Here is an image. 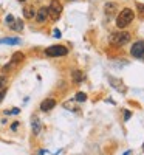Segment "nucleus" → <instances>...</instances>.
Here are the masks:
<instances>
[{"label":"nucleus","instance_id":"19","mask_svg":"<svg viewBox=\"0 0 144 155\" xmlns=\"http://www.w3.org/2000/svg\"><path fill=\"white\" fill-rule=\"evenodd\" d=\"M5 95H6V90L2 88V90H0V102H2V99L5 98Z\"/></svg>","mask_w":144,"mask_h":155},{"label":"nucleus","instance_id":"18","mask_svg":"<svg viewBox=\"0 0 144 155\" xmlns=\"http://www.w3.org/2000/svg\"><path fill=\"white\" fill-rule=\"evenodd\" d=\"M136 8L139 9V14L142 16V14H144V5H141V3H136Z\"/></svg>","mask_w":144,"mask_h":155},{"label":"nucleus","instance_id":"11","mask_svg":"<svg viewBox=\"0 0 144 155\" xmlns=\"http://www.w3.org/2000/svg\"><path fill=\"white\" fill-rule=\"evenodd\" d=\"M23 16L27 17V19H33V17H36V11H34V8H31V6L25 8V9H23Z\"/></svg>","mask_w":144,"mask_h":155},{"label":"nucleus","instance_id":"7","mask_svg":"<svg viewBox=\"0 0 144 155\" xmlns=\"http://www.w3.org/2000/svg\"><path fill=\"white\" fill-rule=\"evenodd\" d=\"M54 106H56V101H54V99H51V98H48V99L42 101L41 110H42V112H48V110H51V109H54Z\"/></svg>","mask_w":144,"mask_h":155},{"label":"nucleus","instance_id":"14","mask_svg":"<svg viewBox=\"0 0 144 155\" xmlns=\"http://www.w3.org/2000/svg\"><path fill=\"white\" fill-rule=\"evenodd\" d=\"M23 59V53H14L12 54V64L14 62H20Z\"/></svg>","mask_w":144,"mask_h":155},{"label":"nucleus","instance_id":"4","mask_svg":"<svg viewBox=\"0 0 144 155\" xmlns=\"http://www.w3.org/2000/svg\"><path fill=\"white\" fill-rule=\"evenodd\" d=\"M61 14H62V3L59 0H51V3L48 6V16H51L53 20H57Z\"/></svg>","mask_w":144,"mask_h":155},{"label":"nucleus","instance_id":"15","mask_svg":"<svg viewBox=\"0 0 144 155\" xmlns=\"http://www.w3.org/2000/svg\"><path fill=\"white\" fill-rule=\"evenodd\" d=\"M85 99H87V95H85V93H82V92H79V93L76 95V101H79V102H84Z\"/></svg>","mask_w":144,"mask_h":155},{"label":"nucleus","instance_id":"21","mask_svg":"<svg viewBox=\"0 0 144 155\" xmlns=\"http://www.w3.org/2000/svg\"><path fill=\"white\" fill-rule=\"evenodd\" d=\"M53 36H54V37H57V39H59V37H61V36H62V34H61V31H59V30H54V31H53Z\"/></svg>","mask_w":144,"mask_h":155},{"label":"nucleus","instance_id":"10","mask_svg":"<svg viewBox=\"0 0 144 155\" xmlns=\"http://www.w3.org/2000/svg\"><path fill=\"white\" fill-rule=\"evenodd\" d=\"M0 44H8V45H19L20 44V39L17 37H8V39H2Z\"/></svg>","mask_w":144,"mask_h":155},{"label":"nucleus","instance_id":"6","mask_svg":"<svg viewBox=\"0 0 144 155\" xmlns=\"http://www.w3.org/2000/svg\"><path fill=\"white\" fill-rule=\"evenodd\" d=\"M47 19H48V8L42 6L41 9H37V12H36V20H37L39 23H44Z\"/></svg>","mask_w":144,"mask_h":155},{"label":"nucleus","instance_id":"22","mask_svg":"<svg viewBox=\"0 0 144 155\" xmlns=\"http://www.w3.org/2000/svg\"><path fill=\"white\" fill-rule=\"evenodd\" d=\"M17 127H19V123H14V124H12V126H11V129H12V130H16V129H17Z\"/></svg>","mask_w":144,"mask_h":155},{"label":"nucleus","instance_id":"23","mask_svg":"<svg viewBox=\"0 0 144 155\" xmlns=\"http://www.w3.org/2000/svg\"><path fill=\"white\" fill-rule=\"evenodd\" d=\"M19 2H25V0H19Z\"/></svg>","mask_w":144,"mask_h":155},{"label":"nucleus","instance_id":"5","mask_svg":"<svg viewBox=\"0 0 144 155\" xmlns=\"http://www.w3.org/2000/svg\"><path fill=\"white\" fill-rule=\"evenodd\" d=\"M130 54L138 59H144V41H136L130 48Z\"/></svg>","mask_w":144,"mask_h":155},{"label":"nucleus","instance_id":"20","mask_svg":"<svg viewBox=\"0 0 144 155\" xmlns=\"http://www.w3.org/2000/svg\"><path fill=\"white\" fill-rule=\"evenodd\" d=\"M130 115H132V113H130L129 110H126V112H124V120H126V121H127V120L130 118Z\"/></svg>","mask_w":144,"mask_h":155},{"label":"nucleus","instance_id":"12","mask_svg":"<svg viewBox=\"0 0 144 155\" xmlns=\"http://www.w3.org/2000/svg\"><path fill=\"white\" fill-rule=\"evenodd\" d=\"M31 126H33V132H34V135H39V134H41V121H39L37 118L33 120Z\"/></svg>","mask_w":144,"mask_h":155},{"label":"nucleus","instance_id":"1","mask_svg":"<svg viewBox=\"0 0 144 155\" xmlns=\"http://www.w3.org/2000/svg\"><path fill=\"white\" fill-rule=\"evenodd\" d=\"M133 19H135L133 9L124 8L119 14H118V17H116V27H118V28H126L127 25H130V23L133 22Z\"/></svg>","mask_w":144,"mask_h":155},{"label":"nucleus","instance_id":"16","mask_svg":"<svg viewBox=\"0 0 144 155\" xmlns=\"http://www.w3.org/2000/svg\"><path fill=\"white\" fill-rule=\"evenodd\" d=\"M5 85H6V78L5 76H0V90L5 88Z\"/></svg>","mask_w":144,"mask_h":155},{"label":"nucleus","instance_id":"3","mask_svg":"<svg viewBox=\"0 0 144 155\" xmlns=\"http://www.w3.org/2000/svg\"><path fill=\"white\" fill-rule=\"evenodd\" d=\"M68 53L67 47L64 45H53V47H48L45 50V54L47 56H51V58H59V56H65Z\"/></svg>","mask_w":144,"mask_h":155},{"label":"nucleus","instance_id":"13","mask_svg":"<svg viewBox=\"0 0 144 155\" xmlns=\"http://www.w3.org/2000/svg\"><path fill=\"white\" fill-rule=\"evenodd\" d=\"M82 79H84V73L79 71V70H74L73 71V81L74 82H82Z\"/></svg>","mask_w":144,"mask_h":155},{"label":"nucleus","instance_id":"9","mask_svg":"<svg viewBox=\"0 0 144 155\" xmlns=\"http://www.w3.org/2000/svg\"><path fill=\"white\" fill-rule=\"evenodd\" d=\"M9 27L14 30V31H22V30H23V22L19 20V19H14V22H12Z\"/></svg>","mask_w":144,"mask_h":155},{"label":"nucleus","instance_id":"8","mask_svg":"<svg viewBox=\"0 0 144 155\" xmlns=\"http://www.w3.org/2000/svg\"><path fill=\"white\" fill-rule=\"evenodd\" d=\"M104 9H106V14H107V16H113L115 12H116V9H118V3H115V2H109V3H106Z\"/></svg>","mask_w":144,"mask_h":155},{"label":"nucleus","instance_id":"2","mask_svg":"<svg viewBox=\"0 0 144 155\" xmlns=\"http://www.w3.org/2000/svg\"><path fill=\"white\" fill-rule=\"evenodd\" d=\"M130 42V33L127 31H115L110 34V44L116 47H123Z\"/></svg>","mask_w":144,"mask_h":155},{"label":"nucleus","instance_id":"17","mask_svg":"<svg viewBox=\"0 0 144 155\" xmlns=\"http://www.w3.org/2000/svg\"><path fill=\"white\" fill-rule=\"evenodd\" d=\"M5 22H6L8 25H11L12 22H14V17H12V16L9 14V16H6V19H5Z\"/></svg>","mask_w":144,"mask_h":155}]
</instances>
